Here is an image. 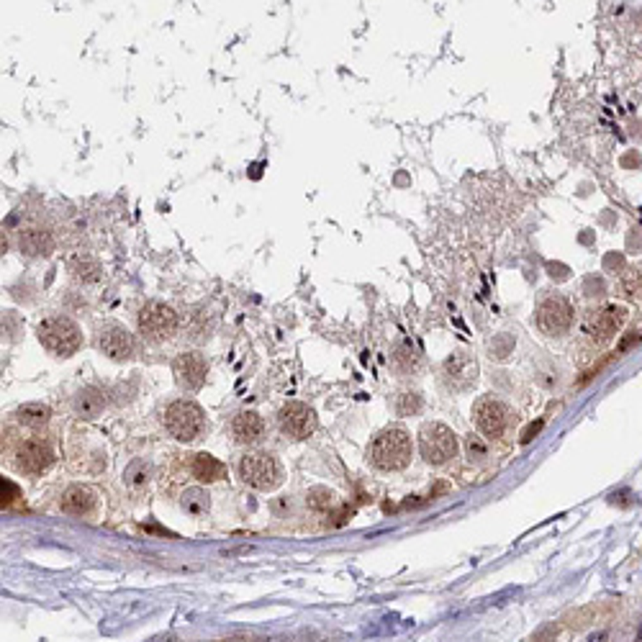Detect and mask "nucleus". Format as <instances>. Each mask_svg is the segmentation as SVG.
<instances>
[{
    "mask_svg": "<svg viewBox=\"0 0 642 642\" xmlns=\"http://www.w3.org/2000/svg\"><path fill=\"white\" fill-rule=\"evenodd\" d=\"M540 426H542V421H537V424H529V429L524 434H521V442H529L534 437V434L540 432Z\"/></svg>",
    "mask_w": 642,
    "mask_h": 642,
    "instance_id": "32",
    "label": "nucleus"
},
{
    "mask_svg": "<svg viewBox=\"0 0 642 642\" xmlns=\"http://www.w3.org/2000/svg\"><path fill=\"white\" fill-rule=\"evenodd\" d=\"M239 478L255 491H275L283 483V467L270 453H247L239 460Z\"/></svg>",
    "mask_w": 642,
    "mask_h": 642,
    "instance_id": "6",
    "label": "nucleus"
},
{
    "mask_svg": "<svg viewBox=\"0 0 642 642\" xmlns=\"http://www.w3.org/2000/svg\"><path fill=\"white\" fill-rule=\"evenodd\" d=\"M36 339L55 358H72L74 352L82 347L80 326H77L74 319L65 316V314L41 319L39 326H36Z\"/></svg>",
    "mask_w": 642,
    "mask_h": 642,
    "instance_id": "2",
    "label": "nucleus"
},
{
    "mask_svg": "<svg viewBox=\"0 0 642 642\" xmlns=\"http://www.w3.org/2000/svg\"><path fill=\"white\" fill-rule=\"evenodd\" d=\"M72 275L82 283H98L103 277V267L90 257H82V260H74L72 262Z\"/></svg>",
    "mask_w": 642,
    "mask_h": 642,
    "instance_id": "24",
    "label": "nucleus"
},
{
    "mask_svg": "<svg viewBox=\"0 0 642 642\" xmlns=\"http://www.w3.org/2000/svg\"><path fill=\"white\" fill-rule=\"evenodd\" d=\"M442 380L447 388L453 391H467L473 388L478 380V360L470 355L467 350L453 352L450 358L442 362Z\"/></svg>",
    "mask_w": 642,
    "mask_h": 642,
    "instance_id": "12",
    "label": "nucleus"
},
{
    "mask_svg": "<svg viewBox=\"0 0 642 642\" xmlns=\"http://www.w3.org/2000/svg\"><path fill=\"white\" fill-rule=\"evenodd\" d=\"M190 473L193 478H198L201 483H216V480L226 478V465L221 460H216L209 453H198L190 460Z\"/></svg>",
    "mask_w": 642,
    "mask_h": 642,
    "instance_id": "18",
    "label": "nucleus"
},
{
    "mask_svg": "<svg viewBox=\"0 0 642 642\" xmlns=\"http://www.w3.org/2000/svg\"><path fill=\"white\" fill-rule=\"evenodd\" d=\"M98 350L114 362H126L134 355V334L123 324L109 321L98 331Z\"/></svg>",
    "mask_w": 642,
    "mask_h": 642,
    "instance_id": "14",
    "label": "nucleus"
},
{
    "mask_svg": "<svg viewBox=\"0 0 642 642\" xmlns=\"http://www.w3.org/2000/svg\"><path fill=\"white\" fill-rule=\"evenodd\" d=\"M458 434L440 421H426L419 429V453L429 465H445L458 458Z\"/></svg>",
    "mask_w": 642,
    "mask_h": 642,
    "instance_id": "4",
    "label": "nucleus"
},
{
    "mask_svg": "<svg viewBox=\"0 0 642 642\" xmlns=\"http://www.w3.org/2000/svg\"><path fill=\"white\" fill-rule=\"evenodd\" d=\"M421 406H424V401H421V396L416 391H404L393 401V409H396L399 416H414V414L421 411Z\"/></svg>",
    "mask_w": 642,
    "mask_h": 642,
    "instance_id": "25",
    "label": "nucleus"
},
{
    "mask_svg": "<svg viewBox=\"0 0 642 642\" xmlns=\"http://www.w3.org/2000/svg\"><path fill=\"white\" fill-rule=\"evenodd\" d=\"M306 504H309L311 511L324 514V511H329L331 507H337V496H334V491H329V488L316 486L306 494Z\"/></svg>",
    "mask_w": 642,
    "mask_h": 642,
    "instance_id": "22",
    "label": "nucleus"
},
{
    "mask_svg": "<svg viewBox=\"0 0 642 642\" xmlns=\"http://www.w3.org/2000/svg\"><path fill=\"white\" fill-rule=\"evenodd\" d=\"M60 507L65 514H72V516H90L98 507V494H95L90 486H70L65 494H62Z\"/></svg>",
    "mask_w": 642,
    "mask_h": 642,
    "instance_id": "16",
    "label": "nucleus"
},
{
    "mask_svg": "<svg viewBox=\"0 0 642 642\" xmlns=\"http://www.w3.org/2000/svg\"><path fill=\"white\" fill-rule=\"evenodd\" d=\"M136 326L147 342H167L177 331V314L172 306L162 301H149L142 306V311L136 314Z\"/></svg>",
    "mask_w": 642,
    "mask_h": 642,
    "instance_id": "7",
    "label": "nucleus"
},
{
    "mask_svg": "<svg viewBox=\"0 0 642 642\" xmlns=\"http://www.w3.org/2000/svg\"><path fill=\"white\" fill-rule=\"evenodd\" d=\"M619 291L627 301L637 304L640 301V267H629L622 275V283H619Z\"/></svg>",
    "mask_w": 642,
    "mask_h": 642,
    "instance_id": "29",
    "label": "nucleus"
},
{
    "mask_svg": "<svg viewBox=\"0 0 642 642\" xmlns=\"http://www.w3.org/2000/svg\"><path fill=\"white\" fill-rule=\"evenodd\" d=\"M411 455H414V445L411 437L406 432L404 426H388L383 432L375 434L370 450H367V458L378 470L383 473H399L404 467L411 465Z\"/></svg>",
    "mask_w": 642,
    "mask_h": 642,
    "instance_id": "1",
    "label": "nucleus"
},
{
    "mask_svg": "<svg viewBox=\"0 0 642 642\" xmlns=\"http://www.w3.org/2000/svg\"><path fill=\"white\" fill-rule=\"evenodd\" d=\"M231 434L239 445H255L262 440L265 419L257 411H239L231 421Z\"/></svg>",
    "mask_w": 642,
    "mask_h": 642,
    "instance_id": "17",
    "label": "nucleus"
},
{
    "mask_svg": "<svg viewBox=\"0 0 642 642\" xmlns=\"http://www.w3.org/2000/svg\"><path fill=\"white\" fill-rule=\"evenodd\" d=\"M465 450H467V455H470V460H483L488 455L486 442L480 440V437H475V434H470L465 440Z\"/></svg>",
    "mask_w": 642,
    "mask_h": 642,
    "instance_id": "30",
    "label": "nucleus"
},
{
    "mask_svg": "<svg viewBox=\"0 0 642 642\" xmlns=\"http://www.w3.org/2000/svg\"><path fill=\"white\" fill-rule=\"evenodd\" d=\"M72 409L80 419H98L103 414V409H106V396L98 388L88 385V388L77 391V396L72 399Z\"/></svg>",
    "mask_w": 642,
    "mask_h": 642,
    "instance_id": "19",
    "label": "nucleus"
},
{
    "mask_svg": "<svg viewBox=\"0 0 642 642\" xmlns=\"http://www.w3.org/2000/svg\"><path fill=\"white\" fill-rule=\"evenodd\" d=\"M473 419L478 432L488 440H501L504 434L511 429L514 424V411L509 409L504 401L494 399V396H483V399L475 401L473 406Z\"/></svg>",
    "mask_w": 642,
    "mask_h": 642,
    "instance_id": "8",
    "label": "nucleus"
},
{
    "mask_svg": "<svg viewBox=\"0 0 642 642\" xmlns=\"http://www.w3.org/2000/svg\"><path fill=\"white\" fill-rule=\"evenodd\" d=\"M209 499H211V496L206 494L203 488H188V491L183 494V501H180V504H183V509L188 514H193V516H201V514L209 511V504H211Z\"/></svg>",
    "mask_w": 642,
    "mask_h": 642,
    "instance_id": "23",
    "label": "nucleus"
},
{
    "mask_svg": "<svg viewBox=\"0 0 642 642\" xmlns=\"http://www.w3.org/2000/svg\"><path fill=\"white\" fill-rule=\"evenodd\" d=\"M534 321H537V329L545 337L550 339L565 337L573 329V321H575L573 304L565 296H560V293H553V296L540 301L537 311H534Z\"/></svg>",
    "mask_w": 642,
    "mask_h": 642,
    "instance_id": "5",
    "label": "nucleus"
},
{
    "mask_svg": "<svg viewBox=\"0 0 642 642\" xmlns=\"http://www.w3.org/2000/svg\"><path fill=\"white\" fill-rule=\"evenodd\" d=\"M21 501H23L21 486H16L11 478H3V475H0V509H11V507H16V504H21Z\"/></svg>",
    "mask_w": 642,
    "mask_h": 642,
    "instance_id": "28",
    "label": "nucleus"
},
{
    "mask_svg": "<svg viewBox=\"0 0 642 642\" xmlns=\"http://www.w3.org/2000/svg\"><path fill=\"white\" fill-rule=\"evenodd\" d=\"M149 478H152V465L144 463V460H134V463L126 467V475H123L128 488H142Z\"/></svg>",
    "mask_w": 642,
    "mask_h": 642,
    "instance_id": "26",
    "label": "nucleus"
},
{
    "mask_svg": "<svg viewBox=\"0 0 642 642\" xmlns=\"http://www.w3.org/2000/svg\"><path fill=\"white\" fill-rule=\"evenodd\" d=\"M21 331H23V324L13 311H0V342H16Z\"/></svg>",
    "mask_w": 642,
    "mask_h": 642,
    "instance_id": "27",
    "label": "nucleus"
},
{
    "mask_svg": "<svg viewBox=\"0 0 642 642\" xmlns=\"http://www.w3.org/2000/svg\"><path fill=\"white\" fill-rule=\"evenodd\" d=\"M55 465V450L49 447V442L31 437V440L21 442L16 450V467L26 475H41Z\"/></svg>",
    "mask_w": 642,
    "mask_h": 642,
    "instance_id": "13",
    "label": "nucleus"
},
{
    "mask_svg": "<svg viewBox=\"0 0 642 642\" xmlns=\"http://www.w3.org/2000/svg\"><path fill=\"white\" fill-rule=\"evenodd\" d=\"M393 365L399 367L401 372H414L421 365V355L411 342H399L396 350H393Z\"/></svg>",
    "mask_w": 642,
    "mask_h": 642,
    "instance_id": "21",
    "label": "nucleus"
},
{
    "mask_svg": "<svg viewBox=\"0 0 642 642\" xmlns=\"http://www.w3.org/2000/svg\"><path fill=\"white\" fill-rule=\"evenodd\" d=\"M52 419V409L47 404H41V401H31V404H23L18 406V411H16V421L21 426H26L31 432H39L44 426L49 424Z\"/></svg>",
    "mask_w": 642,
    "mask_h": 642,
    "instance_id": "20",
    "label": "nucleus"
},
{
    "mask_svg": "<svg viewBox=\"0 0 642 642\" xmlns=\"http://www.w3.org/2000/svg\"><path fill=\"white\" fill-rule=\"evenodd\" d=\"M165 426H167L170 437H175L177 442H196L209 432V419L196 401L180 399L167 406Z\"/></svg>",
    "mask_w": 642,
    "mask_h": 642,
    "instance_id": "3",
    "label": "nucleus"
},
{
    "mask_svg": "<svg viewBox=\"0 0 642 642\" xmlns=\"http://www.w3.org/2000/svg\"><path fill=\"white\" fill-rule=\"evenodd\" d=\"M624 321H627V311L622 306H602V309H596V311H591L586 316L583 334L591 339V345L604 347L619 334Z\"/></svg>",
    "mask_w": 642,
    "mask_h": 642,
    "instance_id": "9",
    "label": "nucleus"
},
{
    "mask_svg": "<svg viewBox=\"0 0 642 642\" xmlns=\"http://www.w3.org/2000/svg\"><path fill=\"white\" fill-rule=\"evenodd\" d=\"M277 424H280V432L293 437V440H309L314 432H316L319 419L316 411H314L309 404H301V401H291L285 404L277 414Z\"/></svg>",
    "mask_w": 642,
    "mask_h": 642,
    "instance_id": "10",
    "label": "nucleus"
},
{
    "mask_svg": "<svg viewBox=\"0 0 642 642\" xmlns=\"http://www.w3.org/2000/svg\"><path fill=\"white\" fill-rule=\"evenodd\" d=\"M172 375L180 391L198 393L209 378V362L201 352H183L172 360Z\"/></svg>",
    "mask_w": 642,
    "mask_h": 642,
    "instance_id": "11",
    "label": "nucleus"
},
{
    "mask_svg": "<svg viewBox=\"0 0 642 642\" xmlns=\"http://www.w3.org/2000/svg\"><path fill=\"white\" fill-rule=\"evenodd\" d=\"M8 247H11V239H8L6 229H3V226H0V257L6 255V252H8Z\"/></svg>",
    "mask_w": 642,
    "mask_h": 642,
    "instance_id": "31",
    "label": "nucleus"
},
{
    "mask_svg": "<svg viewBox=\"0 0 642 642\" xmlns=\"http://www.w3.org/2000/svg\"><path fill=\"white\" fill-rule=\"evenodd\" d=\"M16 250L23 257H49L55 252V234L41 223H23L16 229Z\"/></svg>",
    "mask_w": 642,
    "mask_h": 642,
    "instance_id": "15",
    "label": "nucleus"
}]
</instances>
